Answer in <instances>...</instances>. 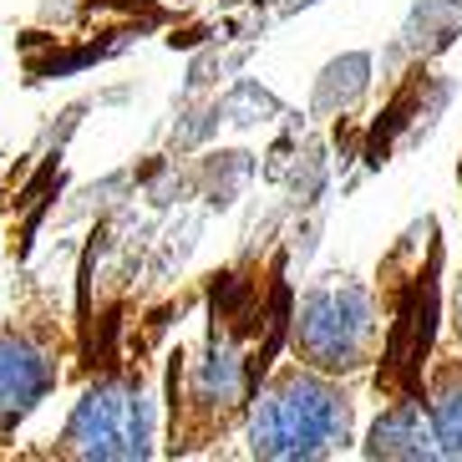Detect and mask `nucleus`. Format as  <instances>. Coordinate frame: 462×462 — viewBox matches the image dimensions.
<instances>
[{
	"label": "nucleus",
	"mask_w": 462,
	"mask_h": 462,
	"mask_svg": "<svg viewBox=\"0 0 462 462\" xmlns=\"http://www.w3.org/2000/svg\"><path fill=\"white\" fill-rule=\"evenodd\" d=\"M82 361V315L67 295V274L21 270L11 274L0 305V457L11 452L36 411L51 402Z\"/></svg>",
	"instance_id": "20e7f679"
},
{
	"label": "nucleus",
	"mask_w": 462,
	"mask_h": 462,
	"mask_svg": "<svg viewBox=\"0 0 462 462\" xmlns=\"http://www.w3.org/2000/svg\"><path fill=\"white\" fill-rule=\"evenodd\" d=\"M204 274L183 290L148 300V305H107L102 326L82 320V361L77 376L82 392L71 402L67 421L42 448H11V457H158L163 427H158V371L173 346V326L199 305Z\"/></svg>",
	"instance_id": "f03ea898"
},
{
	"label": "nucleus",
	"mask_w": 462,
	"mask_h": 462,
	"mask_svg": "<svg viewBox=\"0 0 462 462\" xmlns=\"http://www.w3.org/2000/svg\"><path fill=\"white\" fill-rule=\"evenodd\" d=\"M285 351L340 381H361L381 356V300L356 270H326L290 300Z\"/></svg>",
	"instance_id": "423d86ee"
},
{
	"label": "nucleus",
	"mask_w": 462,
	"mask_h": 462,
	"mask_svg": "<svg viewBox=\"0 0 462 462\" xmlns=\"http://www.w3.org/2000/svg\"><path fill=\"white\" fill-rule=\"evenodd\" d=\"M421 407H427V427H432L437 457L462 462V346L442 330L421 376Z\"/></svg>",
	"instance_id": "0eeeda50"
},
{
	"label": "nucleus",
	"mask_w": 462,
	"mask_h": 462,
	"mask_svg": "<svg viewBox=\"0 0 462 462\" xmlns=\"http://www.w3.org/2000/svg\"><path fill=\"white\" fill-rule=\"evenodd\" d=\"M442 330L462 346V264H457V274L448 280V290H442Z\"/></svg>",
	"instance_id": "6e6552de"
},
{
	"label": "nucleus",
	"mask_w": 462,
	"mask_h": 462,
	"mask_svg": "<svg viewBox=\"0 0 462 462\" xmlns=\"http://www.w3.org/2000/svg\"><path fill=\"white\" fill-rule=\"evenodd\" d=\"M204 330L163 356V457L234 452L270 361L290 326V249L280 239L249 245L224 270L204 274Z\"/></svg>",
	"instance_id": "f257e3e1"
},
{
	"label": "nucleus",
	"mask_w": 462,
	"mask_h": 462,
	"mask_svg": "<svg viewBox=\"0 0 462 462\" xmlns=\"http://www.w3.org/2000/svg\"><path fill=\"white\" fill-rule=\"evenodd\" d=\"M442 264H448L442 224L432 214H421L386 245V254L371 270V285H376L381 300V356L361 396L376 402V417L356 442V457L371 462L437 457L427 407H421V376H427L432 346L442 336V290H448Z\"/></svg>",
	"instance_id": "7ed1b4c3"
},
{
	"label": "nucleus",
	"mask_w": 462,
	"mask_h": 462,
	"mask_svg": "<svg viewBox=\"0 0 462 462\" xmlns=\"http://www.w3.org/2000/svg\"><path fill=\"white\" fill-rule=\"evenodd\" d=\"M245 457L259 462H326L351 457L361 442V381H340L280 351L259 381L245 417Z\"/></svg>",
	"instance_id": "39448f33"
}]
</instances>
